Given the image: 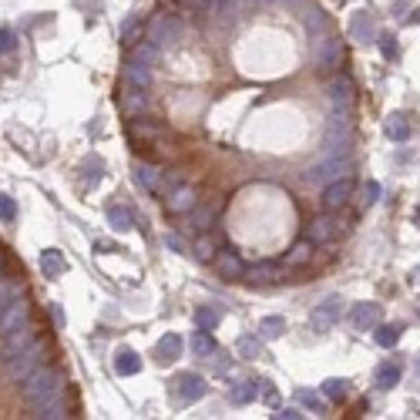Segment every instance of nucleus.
<instances>
[{
    "instance_id": "28",
    "label": "nucleus",
    "mask_w": 420,
    "mask_h": 420,
    "mask_svg": "<svg viewBox=\"0 0 420 420\" xmlns=\"http://www.w3.org/2000/svg\"><path fill=\"white\" fill-rule=\"evenodd\" d=\"M219 212H222V202H219V199H215V202H212V206H195V209L188 212V215H192V226H195V229H202V232H206V229H209L212 222H215V215H219Z\"/></svg>"
},
{
    "instance_id": "52",
    "label": "nucleus",
    "mask_w": 420,
    "mask_h": 420,
    "mask_svg": "<svg viewBox=\"0 0 420 420\" xmlns=\"http://www.w3.org/2000/svg\"><path fill=\"white\" fill-rule=\"evenodd\" d=\"M272 0H252V7H269Z\"/></svg>"
},
{
    "instance_id": "31",
    "label": "nucleus",
    "mask_w": 420,
    "mask_h": 420,
    "mask_svg": "<svg viewBox=\"0 0 420 420\" xmlns=\"http://www.w3.org/2000/svg\"><path fill=\"white\" fill-rule=\"evenodd\" d=\"M34 417H44V420H64V417H71V414H68V397H57V400L44 403V407H34Z\"/></svg>"
},
{
    "instance_id": "36",
    "label": "nucleus",
    "mask_w": 420,
    "mask_h": 420,
    "mask_svg": "<svg viewBox=\"0 0 420 420\" xmlns=\"http://www.w3.org/2000/svg\"><path fill=\"white\" fill-rule=\"evenodd\" d=\"M353 37L363 41V44H367V41H377V27H373V17H370V14H357V17H353Z\"/></svg>"
},
{
    "instance_id": "5",
    "label": "nucleus",
    "mask_w": 420,
    "mask_h": 420,
    "mask_svg": "<svg viewBox=\"0 0 420 420\" xmlns=\"http://www.w3.org/2000/svg\"><path fill=\"white\" fill-rule=\"evenodd\" d=\"M326 101L340 111H353V101H357V84L346 71H337L326 78Z\"/></svg>"
},
{
    "instance_id": "13",
    "label": "nucleus",
    "mask_w": 420,
    "mask_h": 420,
    "mask_svg": "<svg viewBox=\"0 0 420 420\" xmlns=\"http://www.w3.org/2000/svg\"><path fill=\"white\" fill-rule=\"evenodd\" d=\"M125 132H128L132 141H155V138L165 134V125H161L158 118H148V114H134Z\"/></svg>"
},
{
    "instance_id": "42",
    "label": "nucleus",
    "mask_w": 420,
    "mask_h": 420,
    "mask_svg": "<svg viewBox=\"0 0 420 420\" xmlns=\"http://www.w3.org/2000/svg\"><path fill=\"white\" fill-rule=\"evenodd\" d=\"M299 403H306L310 410H316V414H323L330 400H326L323 394H313V390H299Z\"/></svg>"
},
{
    "instance_id": "18",
    "label": "nucleus",
    "mask_w": 420,
    "mask_h": 420,
    "mask_svg": "<svg viewBox=\"0 0 420 420\" xmlns=\"http://www.w3.org/2000/svg\"><path fill=\"white\" fill-rule=\"evenodd\" d=\"M134 179H138V185H141L145 192H161L165 172H161L158 165H152V161H138V165H134Z\"/></svg>"
},
{
    "instance_id": "30",
    "label": "nucleus",
    "mask_w": 420,
    "mask_h": 420,
    "mask_svg": "<svg viewBox=\"0 0 420 420\" xmlns=\"http://www.w3.org/2000/svg\"><path fill=\"white\" fill-rule=\"evenodd\" d=\"M145 21H141V17H128V21H125V27H121V44H125V48H128V51H132L134 44H141V37H145Z\"/></svg>"
},
{
    "instance_id": "26",
    "label": "nucleus",
    "mask_w": 420,
    "mask_h": 420,
    "mask_svg": "<svg viewBox=\"0 0 420 420\" xmlns=\"http://www.w3.org/2000/svg\"><path fill=\"white\" fill-rule=\"evenodd\" d=\"M121 108H125V114H145V108H148V94L141 91V88H132V84H125V94H121Z\"/></svg>"
},
{
    "instance_id": "54",
    "label": "nucleus",
    "mask_w": 420,
    "mask_h": 420,
    "mask_svg": "<svg viewBox=\"0 0 420 420\" xmlns=\"http://www.w3.org/2000/svg\"><path fill=\"white\" fill-rule=\"evenodd\" d=\"M0 266H3V252H0Z\"/></svg>"
},
{
    "instance_id": "22",
    "label": "nucleus",
    "mask_w": 420,
    "mask_h": 420,
    "mask_svg": "<svg viewBox=\"0 0 420 420\" xmlns=\"http://www.w3.org/2000/svg\"><path fill=\"white\" fill-rule=\"evenodd\" d=\"M219 252H222V236L219 232H202V236L195 239V256L202 263H215Z\"/></svg>"
},
{
    "instance_id": "25",
    "label": "nucleus",
    "mask_w": 420,
    "mask_h": 420,
    "mask_svg": "<svg viewBox=\"0 0 420 420\" xmlns=\"http://www.w3.org/2000/svg\"><path fill=\"white\" fill-rule=\"evenodd\" d=\"M259 397V383L256 380H239L229 387V403H236V407H246V403H252Z\"/></svg>"
},
{
    "instance_id": "45",
    "label": "nucleus",
    "mask_w": 420,
    "mask_h": 420,
    "mask_svg": "<svg viewBox=\"0 0 420 420\" xmlns=\"http://www.w3.org/2000/svg\"><path fill=\"white\" fill-rule=\"evenodd\" d=\"M360 195H363V199H360V206H363V209H370V206H377V202H380V182H367V185H363V192H360Z\"/></svg>"
},
{
    "instance_id": "46",
    "label": "nucleus",
    "mask_w": 420,
    "mask_h": 420,
    "mask_svg": "<svg viewBox=\"0 0 420 420\" xmlns=\"http://www.w3.org/2000/svg\"><path fill=\"white\" fill-rule=\"evenodd\" d=\"M17 219V202L10 195H0V222H14Z\"/></svg>"
},
{
    "instance_id": "7",
    "label": "nucleus",
    "mask_w": 420,
    "mask_h": 420,
    "mask_svg": "<svg viewBox=\"0 0 420 420\" xmlns=\"http://www.w3.org/2000/svg\"><path fill=\"white\" fill-rule=\"evenodd\" d=\"M34 340H41V326H34L30 319H27L24 326H17V330H10V333H3V346H0V360H10V357H17L21 350H27Z\"/></svg>"
},
{
    "instance_id": "6",
    "label": "nucleus",
    "mask_w": 420,
    "mask_h": 420,
    "mask_svg": "<svg viewBox=\"0 0 420 420\" xmlns=\"http://www.w3.org/2000/svg\"><path fill=\"white\" fill-rule=\"evenodd\" d=\"M206 380L199 377V373H179L175 380H172V403H179V407H188L192 400H199V397H206Z\"/></svg>"
},
{
    "instance_id": "1",
    "label": "nucleus",
    "mask_w": 420,
    "mask_h": 420,
    "mask_svg": "<svg viewBox=\"0 0 420 420\" xmlns=\"http://www.w3.org/2000/svg\"><path fill=\"white\" fill-rule=\"evenodd\" d=\"M64 387H68V380H64V370L54 367V363H44L41 370H34L30 377L24 380V403L34 410V407H44V403H51L57 397H64Z\"/></svg>"
},
{
    "instance_id": "20",
    "label": "nucleus",
    "mask_w": 420,
    "mask_h": 420,
    "mask_svg": "<svg viewBox=\"0 0 420 420\" xmlns=\"http://www.w3.org/2000/svg\"><path fill=\"white\" fill-rule=\"evenodd\" d=\"M215 269H219V276H222V279H239V276L246 272V263L239 259L232 249H222V252L215 256Z\"/></svg>"
},
{
    "instance_id": "12",
    "label": "nucleus",
    "mask_w": 420,
    "mask_h": 420,
    "mask_svg": "<svg viewBox=\"0 0 420 420\" xmlns=\"http://www.w3.org/2000/svg\"><path fill=\"white\" fill-rule=\"evenodd\" d=\"M383 323V310L377 306V303H357L353 310H350V326L357 330V333H370V330H377Z\"/></svg>"
},
{
    "instance_id": "19",
    "label": "nucleus",
    "mask_w": 420,
    "mask_h": 420,
    "mask_svg": "<svg viewBox=\"0 0 420 420\" xmlns=\"http://www.w3.org/2000/svg\"><path fill=\"white\" fill-rule=\"evenodd\" d=\"M152 64H141V61H128L125 64V84H132V88H141V91H148L152 88Z\"/></svg>"
},
{
    "instance_id": "38",
    "label": "nucleus",
    "mask_w": 420,
    "mask_h": 420,
    "mask_svg": "<svg viewBox=\"0 0 420 420\" xmlns=\"http://www.w3.org/2000/svg\"><path fill=\"white\" fill-rule=\"evenodd\" d=\"M219 319H222V313H219V310H215V306H199V310H195V326H199V330H215V326H219Z\"/></svg>"
},
{
    "instance_id": "44",
    "label": "nucleus",
    "mask_w": 420,
    "mask_h": 420,
    "mask_svg": "<svg viewBox=\"0 0 420 420\" xmlns=\"http://www.w3.org/2000/svg\"><path fill=\"white\" fill-rule=\"evenodd\" d=\"M17 292H24V283H21V279H17V283H14V279H0V306H3L7 299H14Z\"/></svg>"
},
{
    "instance_id": "21",
    "label": "nucleus",
    "mask_w": 420,
    "mask_h": 420,
    "mask_svg": "<svg viewBox=\"0 0 420 420\" xmlns=\"http://www.w3.org/2000/svg\"><path fill=\"white\" fill-rule=\"evenodd\" d=\"M41 272H44V279H57V276H64V272H68V259H64V252H61V249H44V252H41Z\"/></svg>"
},
{
    "instance_id": "2",
    "label": "nucleus",
    "mask_w": 420,
    "mask_h": 420,
    "mask_svg": "<svg viewBox=\"0 0 420 420\" xmlns=\"http://www.w3.org/2000/svg\"><path fill=\"white\" fill-rule=\"evenodd\" d=\"M44 357H48V337H41V340H34L27 350H21L17 357H10V360H3L7 363V377L10 380H21L24 383L27 377L34 373V370L44 367Z\"/></svg>"
},
{
    "instance_id": "29",
    "label": "nucleus",
    "mask_w": 420,
    "mask_h": 420,
    "mask_svg": "<svg viewBox=\"0 0 420 420\" xmlns=\"http://www.w3.org/2000/svg\"><path fill=\"white\" fill-rule=\"evenodd\" d=\"M138 370H141V360H138L134 350H118L114 353V373L118 377H134Z\"/></svg>"
},
{
    "instance_id": "8",
    "label": "nucleus",
    "mask_w": 420,
    "mask_h": 420,
    "mask_svg": "<svg viewBox=\"0 0 420 420\" xmlns=\"http://www.w3.org/2000/svg\"><path fill=\"white\" fill-rule=\"evenodd\" d=\"M353 172V158L343 155V158H319L313 168L306 172L310 182H333V179H346Z\"/></svg>"
},
{
    "instance_id": "35",
    "label": "nucleus",
    "mask_w": 420,
    "mask_h": 420,
    "mask_svg": "<svg viewBox=\"0 0 420 420\" xmlns=\"http://www.w3.org/2000/svg\"><path fill=\"white\" fill-rule=\"evenodd\" d=\"M192 353H195L199 360H206V357H215V337H212L209 330H199V333L192 337Z\"/></svg>"
},
{
    "instance_id": "27",
    "label": "nucleus",
    "mask_w": 420,
    "mask_h": 420,
    "mask_svg": "<svg viewBox=\"0 0 420 420\" xmlns=\"http://www.w3.org/2000/svg\"><path fill=\"white\" fill-rule=\"evenodd\" d=\"M236 353L242 360H259L263 357V337L259 333H246L236 340Z\"/></svg>"
},
{
    "instance_id": "24",
    "label": "nucleus",
    "mask_w": 420,
    "mask_h": 420,
    "mask_svg": "<svg viewBox=\"0 0 420 420\" xmlns=\"http://www.w3.org/2000/svg\"><path fill=\"white\" fill-rule=\"evenodd\" d=\"M400 363L397 360H383L380 367H377V373H373V383L380 387V390H390V387H397L400 383Z\"/></svg>"
},
{
    "instance_id": "37",
    "label": "nucleus",
    "mask_w": 420,
    "mask_h": 420,
    "mask_svg": "<svg viewBox=\"0 0 420 420\" xmlns=\"http://www.w3.org/2000/svg\"><path fill=\"white\" fill-rule=\"evenodd\" d=\"M346 394H350V380H343V377H330V380L323 383V397L333 400V403L346 400Z\"/></svg>"
},
{
    "instance_id": "32",
    "label": "nucleus",
    "mask_w": 420,
    "mask_h": 420,
    "mask_svg": "<svg viewBox=\"0 0 420 420\" xmlns=\"http://www.w3.org/2000/svg\"><path fill=\"white\" fill-rule=\"evenodd\" d=\"M256 333H259L263 340H276V337L286 333V319H283V316H263L259 326H256Z\"/></svg>"
},
{
    "instance_id": "47",
    "label": "nucleus",
    "mask_w": 420,
    "mask_h": 420,
    "mask_svg": "<svg viewBox=\"0 0 420 420\" xmlns=\"http://www.w3.org/2000/svg\"><path fill=\"white\" fill-rule=\"evenodd\" d=\"M17 41H14V34H10V27H0V54H7L14 48Z\"/></svg>"
},
{
    "instance_id": "14",
    "label": "nucleus",
    "mask_w": 420,
    "mask_h": 420,
    "mask_svg": "<svg viewBox=\"0 0 420 420\" xmlns=\"http://www.w3.org/2000/svg\"><path fill=\"white\" fill-rule=\"evenodd\" d=\"M195 206H199V192H195L192 185H179V188L168 192V199H165L168 215H188Z\"/></svg>"
},
{
    "instance_id": "43",
    "label": "nucleus",
    "mask_w": 420,
    "mask_h": 420,
    "mask_svg": "<svg viewBox=\"0 0 420 420\" xmlns=\"http://www.w3.org/2000/svg\"><path fill=\"white\" fill-rule=\"evenodd\" d=\"M377 44H380V54H383L387 61H394L397 54H400V48H397V37H394V34H377Z\"/></svg>"
},
{
    "instance_id": "51",
    "label": "nucleus",
    "mask_w": 420,
    "mask_h": 420,
    "mask_svg": "<svg viewBox=\"0 0 420 420\" xmlns=\"http://www.w3.org/2000/svg\"><path fill=\"white\" fill-rule=\"evenodd\" d=\"M51 316H54V323H64V313H61V306H51Z\"/></svg>"
},
{
    "instance_id": "10",
    "label": "nucleus",
    "mask_w": 420,
    "mask_h": 420,
    "mask_svg": "<svg viewBox=\"0 0 420 420\" xmlns=\"http://www.w3.org/2000/svg\"><path fill=\"white\" fill-rule=\"evenodd\" d=\"M340 313H343V299L340 296H326V299L313 310V316H310L313 333H330V330L340 323Z\"/></svg>"
},
{
    "instance_id": "23",
    "label": "nucleus",
    "mask_w": 420,
    "mask_h": 420,
    "mask_svg": "<svg viewBox=\"0 0 420 420\" xmlns=\"http://www.w3.org/2000/svg\"><path fill=\"white\" fill-rule=\"evenodd\" d=\"M313 239L306 236V239H299V242H292V249H289L286 252V269H299V266H306L310 263V259H313Z\"/></svg>"
},
{
    "instance_id": "17",
    "label": "nucleus",
    "mask_w": 420,
    "mask_h": 420,
    "mask_svg": "<svg viewBox=\"0 0 420 420\" xmlns=\"http://www.w3.org/2000/svg\"><path fill=\"white\" fill-rule=\"evenodd\" d=\"M179 353H182V337H179V333H165V337L155 343V360L161 363V367L175 363Z\"/></svg>"
},
{
    "instance_id": "11",
    "label": "nucleus",
    "mask_w": 420,
    "mask_h": 420,
    "mask_svg": "<svg viewBox=\"0 0 420 420\" xmlns=\"http://www.w3.org/2000/svg\"><path fill=\"white\" fill-rule=\"evenodd\" d=\"M27 319H30V303L27 299H7L3 306H0V333H10V330H17V326H24Z\"/></svg>"
},
{
    "instance_id": "48",
    "label": "nucleus",
    "mask_w": 420,
    "mask_h": 420,
    "mask_svg": "<svg viewBox=\"0 0 420 420\" xmlns=\"http://www.w3.org/2000/svg\"><path fill=\"white\" fill-rule=\"evenodd\" d=\"M272 417H276V420H299L303 414H299L296 407H283V410H279V414H272Z\"/></svg>"
},
{
    "instance_id": "41",
    "label": "nucleus",
    "mask_w": 420,
    "mask_h": 420,
    "mask_svg": "<svg viewBox=\"0 0 420 420\" xmlns=\"http://www.w3.org/2000/svg\"><path fill=\"white\" fill-rule=\"evenodd\" d=\"M158 57V48L152 41H141V44H134L132 48V61H141V64H155Z\"/></svg>"
},
{
    "instance_id": "40",
    "label": "nucleus",
    "mask_w": 420,
    "mask_h": 420,
    "mask_svg": "<svg viewBox=\"0 0 420 420\" xmlns=\"http://www.w3.org/2000/svg\"><path fill=\"white\" fill-rule=\"evenodd\" d=\"M306 30H310V34H313V37H319V34H326V30H330V21H326V14H323V10H310V14H306Z\"/></svg>"
},
{
    "instance_id": "50",
    "label": "nucleus",
    "mask_w": 420,
    "mask_h": 420,
    "mask_svg": "<svg viewBox=\"0 0 420 420\" xmlns=\"http://www.w3.org/2000/svg\"><path fill=\"white\" fill-rule=\"evenodd\" d=\"M172 3H182V0H158V10H165V14H168V7H172Z\"/></svg>"
},
{
    "instance_id": "15",
    "label": "nucleus",
    "mask_w": 420,
    "mask_h": 420,
    "mask_svg": "<svg viewBox=\"0 0 420 420\" xmlns=\"http://www.w3.org/2000/svg\"><path fill=\"white\" fill-rule=\"evenodd\" d=\"M242 279H246V283H252V286H272V283H279V279H283V266H279V263L246 266Z\"/></svg>"
},
{
    "instance_id": "39",
    "label": "nucleus",
    "mask_w": 420,
    "mask_h": 420,
    "mask_svg": "<svg viewBox=\"0 0 420 420\" xmlns=\"http://www.w3.org/2000/svg\"><path fill=\"white\" fill-rule=\"evenodd\" d=\"M400 333H403V326H377V343L383 346V350H390V346H397L400 343Z\"/></svg>"
},
{
    "instance_id": "49",
    "label": "nucleus",
    "mask_w": 420,
    "mask_h": 420,
    "mask_svg": "<svg viewBox=\"0 0 420 420\" xmlns=\"http://www.w3.org/2000/svg\"><path fill=\"white\" fill-rule=\"evenodd\" d=\"M165 246H168L172 252H182V246H185V242H182L179 236H165Z\"/></svg>"
},
{
    "instance_id": "3",
    "label": "nucleus",
    "mask_w": 420,
    "mask_h": 420,
    "mask_svg": "<svg viewBox=\"0 0 420 420\" xmlns=\"http://www.w3.org/2000/svg\"><path fill=\"white\" fill-rule=\"evenodd\" d=\"M145 37H148L158 51H161V48H168L172 41H179V37H182V21H179V17H172V14H165V10H158L155 17L148 21V27H145Z\"/></svg>"
},
{
    "instance_id": "33",
    "label": "nucleus",
    "mask_w": 420,
    "mask_h": 420,
    "mask_svg": "<svg viewBox=\"0 0 420 420\" xmlns=\"http://www.w3.org/2000/svg\"><path fill=\"white\" fill-rule=\"evenodd\" d=\"M383 132L390 134L394 141H407V138H410V121H407V114H390V118L383 121Z\"/></svg>"
},
{
    "instance_id": "16",
    "label": "nucleus",
    "mask_w": 420,
    "mask_h": 420,
    "mask_svg": "<svg viewBox=\"0 0 420 420\" xmlns=\"http://www.w3.org/2000/svg\"><path fill=\"white\" fill-rule=\"evenodd\" d=\"M337 232H340L337 212H323V215H316L313 222H310V239H313L316 246H319V242H333Z\"/></svg>"
},
{
    "instance_id": "53",
    "label": "nucleus",
    "mask_w": 420,
    "mask_h": 420,
    "mask_svg": "<svg viewBox=\"0 0 420 420\" xmlns=\"http://www.w3.org/2000/svg\"><path fill=\"white\" fill-rule=\"evenodd\" d=\"M414 279H417V283H420V269H414Z\"/></svg>"
},
{
    "instance_id": "4",
    "label": "nucleus",
    "mask_w": 420,
    "mask_h": 420,
    "mask_svg": "<svg viewBox=\"0 0 420 420\" xmlns=\"http://www.w3.org/2000/svg\"><path fill=\"white\" fill-rule=\"evenodd\" d=\"M316 68L323 71V74H337L343 64V41L337 37V34H319L316 37Z\"/></svg>"
},
{
    "instance_id": "9",
    "label": "nucleus",
    "mask_w": 420,
    "mask_h": 420,
    "mask_svg": "<svg viewBox=\"0 0 420 420\" xmlns=\"http://www.w3.org/2000/svg\"><path fill=\"white\" fill-rule=\"evenodd\" d=\"M350 199H353V179L346 175V179H333V182H326L323 188V212H343L350 206Z\"/></svg>"
},
{
    "instance_id": "34",
    "label": "nucleus",
    "mask_w": 420,
    "mask_h": 420,
    "mask_svg": "<svg viewBox=\"0 0 420 420\" xmlns=\"http://www.w3.org/2000/svg\"><path fill=\"white\" fill-rule=\"evenodd\" d=\"M108 226L118 229V232H128V229L134 226L132 209H125V206H111V209H108Z\"/></svg>"
}]
</instances>
